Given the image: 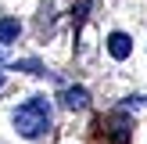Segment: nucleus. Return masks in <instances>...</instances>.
<instances>
[{
	"label": "nucleus",
	"mask_w": 147,
	"mask_h": 144,
	"mask_svg": "<svg viewBox=\"0 0 147 144\" xmlns=\"http://www.w3.org/2000/svg\"><path fill=\"white\" fill-rule=\"evenodd\" d=\"M0 86H4V69H0Z\"/></svg>",
	"instance_id": "obj_6"
},
{
	"label": "nucleus",
	"mask_w": 147,
	"mask_h": 144,
	"mask_svg": "<svg viewBox=\"0 0 147 144\" xmlns=\"http://www.w3.org/2000/svg\"><path fill=\"white\" fill-rule=\"evenodd\" d=\"M14 69H25V72H43L36 61H22V65H14Z\"/></svg>",
	"instance_id": "obj_5"
},
{
	"label": "nucleus",
	"mask_w": 147,
	"mask_h": 144,
	"mask_svg": "<svg viewBox=\"0 0 147 144\" xmlns=\"http://www.w3.org/2000/svg\"><path fill=\"white\" fill-rule=\"evenodd\" d=\"M14 130H18L22 137H29V141H40V137L50 133V101L47 97H29L25 105L14 112Z\"/></svg>",
	"instance_id": "obj_1"
},
{
	"label": "nucleus",
	"mask_w": 147,
	"mask_h": 144,
	"mask_svg": "<svg viewBox=\"0 0 147 144\" xmlns=\"http://www.w3.org/2000/svg\"><path fill=\"white\" fill-rule=\"evenodd\" d=\"M18 33H22L18 18H0V43H14V40H18Z\"/></svg>",
	"instance_id": "obj_4"
},
{
	"label": "nucleus",
	"mask_w": 147,
	"mask_h": 144,
	"mask_svg": "<svg viewBox=\"0 0 147 144\" xmlns=\"http://www.w3.org/2000/svg\"><path fill=\"white\" fill-rule=\"evenodd\" d=\"M61 105L68 108V112H79V108L90 105V94H86L83 86H65L61 90Z\"/></svg>",
	"instance_id": "obj_3"
},
{
	"label": "nucleus",
	"mask_w": 147,
	"mask_h": 144,
	"mask_svg": "<svg viewBox=\"0 0 147 144\" xmlns=\"http://www.w3.org/2000/svg\"><path fill=\"white\" fill-rule=\"evenodd\" d=\"M108 54H111L115 61H126V58L133 54V40H129L126 33H111L108 36Z\"/></svg>",
	"instance_id": "obj_2"
}]
</instances>
